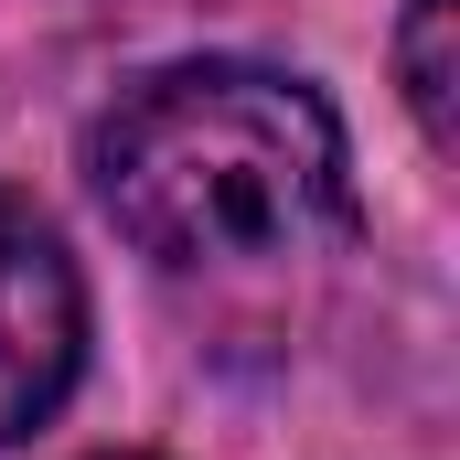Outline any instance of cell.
Returning a JSON list of instances; mask_svg holds the SVG:
<instances>
[{
  "label": "cell",
  "instance_id": "cell-2",
  "mask_svg": "<svg viewBox=\"0 0 460 460\" xmlns=\"http://www.w3.org/2000/svg\"><path fill=\"white\" fill-rule=\"evenodd\" d=\"M75 364H86V279L65 235L22 193H0V450L75 396Z\"/></svg>",
  "mask_w": 460,
  "mask_h": 460
},
{
  "label": "cell",
  "instance_id": "cell-3",
  "mask_svg": "<svg viewBox=\"0 0 460 460\" xmlns=\"http://www.w3.org/2000/svg\"><path fill=\"white\" fill-rule=\"evenodd\" d=\"M396 86L418 108V139L460 161V0H407L396 22Z\"/></svg>",
  "mask_w": 460,
  "mask_h": 460
},
{
  "label": "cell",
  "instance_id": "cell-1",
  "mask_svg": "<svg viewBox=\"0 0 460 460\" xmlns=\"http://www.w3.org/2000/svg\"><path fill=\"white\" fill-rule=\"evenodd\" d=\"M108 226L161 268H268L353 226V150L322 86L279 65H161L86 139Z\"/></svg>",
  "mask_w": 460,
  "mask_h": 460
}]
</instances>
